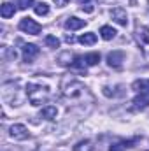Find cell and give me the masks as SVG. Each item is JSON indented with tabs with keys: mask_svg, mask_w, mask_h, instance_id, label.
I'll list each match as a JSON object with an SVG mask.
<instances>
[{
	"mask_svg": "<svg viewBox=\"0 0 149 151\" xmlns=\"http://www.w3.org/2000/svg\"><path fill=\"white\" fill-rule=\"evenodd\" d=\"M27 97H28L32 106H42L51 97L49 86L39 84V83H30V84H27Z\"/></svg>",
	"mask_w": 149,
	"mask_h": 151,
	"instance_id": "1",
	"label": "cell"
},
{
	"mask_svg": "<svg viewBox=\"0 0 149 151\" xmlns=\"http://www.w3.org/2000/svg\"><path fill=\"white\" fill-rule=\"evenodd\" d=\"M62 91H63V95L67 97V99H81L84 93H86V86L79 81V79H75V77H63V81H62Z\"/></svg>",
	"mask_w": 149,
	"mask_h": 151,
	"instance_id": "2",
	"label": "cell"
},
{
	"mask_svg": "<svg viewBox=\"0 0 149 151\" xmlns=\"http://www.w3.org/2000/svg\"><path fill=\"white\" fill-rule=\"evenodd\" d=\"M19 30L21 32H25V34H30V35H39L40 32H42V27L39 25L35 19H32V18H23L21 21H19Z\"/></svg>",
	"mask_w": 149,
	"mask_h": 151,
	"instance_id": "3",
	"label": "cell"
},
{
	"mask_svg": "<svg viewBox=\"0 0 149 151\" xmlns=\"http://www.w3.org/2000/svg\"><path fill=\"white\" fill-rule=\"evenodd\" d=\"M9 135H11L14 141H27V139L30 137V132H28V128H27L25 125L14 123V125L9 128Z\"/></svg>",
	"mask_w": 149,
	"mask_h": 151,
	"instance_id": "4",
	"label": "cell"
},
{
	"mask_svg": "<svg viewBox=\"0 0 149 151\" xmlns=\"http://www.w3.org/2000/svg\"><path fill=\"white\" fill-rule=\"evenodd\" d=\"M135 39H137V42L140 44V47H142L144 51H148V46H149V28L148 27L137 25V28H135Z\"/></svg>",
	"mask_w": 149,
	"mask_h": 151,
	"instance_id": "5",
	"label": "cell"
},
{
	"mask_svg": "<svg viewBox=\"0 0 149 151\" xmlns=\"http://www.w3.org/2000/svg\"><path fill=\"white\" fill-rule=\"evenodd\" d=\"M125 62V53L123 51H112L107 55V65L112 67V69H121Z\"/></svg>",
	"mask_w": 149,
	"mask_h": 151,
	"instance_id": "6",
	"label": "cell"
},
{
	"mask_svg": "<svg viewBox=\"0 0 149 151\" xmlns=\"http://www.w3.org/2000/svg\"><path fill=\"white\" fill-rule=\"evenodd\" d=\"M111 18L121 27L128 25V14H126V9H123V7H114L111 11Z\"/></svg>",
	"mask_w": 149,
	"mask_h": 151,
	"instance_id": "7",
	"label": "cell"
},
{
	"mask_svg": "<svg viewBox=\"0 0 149 151\" xmlns=\"http://www.w3.org/2000/svg\"><path fill=\"white\" fill-rule=\"evenodd\" d=\"M39 49L35 44H23V47H21V53H23V60L27 62V63H30V62H34V58L39 56Z\"/></svg>",
	"mask_w": 149,
	"mask_h": 151,
	"instance_id": "8",
	"label": "cell"
},
{
	"mask_svg": "<svg viewBox=\"0 0 149 151\" xmlns=\"http://www.w3.org/2000/svg\"><path fill=\"white\" fill-rule=\"evenodd\" d=\"M132 109H135V111H142V109H146L149 107V93H137V97L132 100Z\"/></svg>",
	"mask_w": 149,
	"mask_h": 151,
	"instance_id": "9",
	"label": "cell"
},
{
	"mask_svg": "<svg viewBox=\"0 0 149 151\" xmlns=\"http://www.w3.org/2000/svg\"><path fill=\"white\" fill-rule=\"evenodd\" d=\"M84 25H86V21H84V19H79V18H75V16L67 18V21H65V28H67V30H79V28H82Z\"/></svg>",
	"mask_w": 149,
	"mask_h": 151,
	"instance_id": "10",
	"label": "cell"
},
{
	"mask_svg": "<svg viewBox=\"0 0 149 151\" xmlns=\"http://www.w3.org/2000/svg\"><path fill=\"white\" fill-rule=\"evenodd\" d=\"M56 114H58V109H56L54 106H46V107L40 109L39 116L44 118V119H47V121H53V119L56 118Z\"/></svg>",
	"mask_w": 149,
	"mask_h": 151,
	"instance_id": "11",
	"label": "cell"
},
{
	"mask_svg": "<svg viewBox=\"0 0 149 151\" xmlns=\"http://www.w3.org/2000/svg\"><path fill=\"white\" fill-rule=\"evenodd\" d=\"M132 88L137 93H149V79H137V81H133Z\"/></svg>",
	"mask_w": 149,
	"mask_h": 151,
	"instance_id": "12",
	"label": "cell"
},
{
	"mask_svg": "<svg viewBox=\"0 0 149 151\" xmlns=\"http://www.w3.org/2000/svg\"><path fill=\"white\" fill-rule=\"evenodd\" d=\"M14 12H16V7L12 5V4H9V2H4L2 5H0V16L2 18H11V16H14Z\"/></svg>",
	"mask_w": 149,
	"mask_h": 151,
	"instance_id": "13",
	"label": "cell"
},
{
	"mask_svg": "<svg viewBox=\"0 0 149 151\" xmlns=\"http://www.w3.org/2000/svg\"><path fill=\"white\" fill-rule=\"evenodd\" d=\"M116 30L112 28L111 25H104L102 28H100V37L104 39V40H112V39L116 37Z\"/></svg>",
	"mask_w": 149,
	"mask_h": 151,
	"instance_id": "14",
	"label": "cell"
},
{
	"mask_svg": "<svg viewBox=\"0 0 149 151\" xmlns=\"http://www.w3.org/2000/svg\"><path fill=\"white\" fill-rule=\"evenodd\" d=\"M82 60H84L86 67H93L100 62V53H88V55L82 56Z\"/></svg>",
	"mask_w": 149,
	"mask_h": 151,
	"instance_id": "15",
	"label": "cell"
},
{
	"mask_svg": "<svg viewBox=\"0 0 149 151\" xmlns=\"http://www.w3.org/2000/svg\"><path fill=\"white\" fill-rule=\"evenodd\" d=\"M81 44H84V46H93L95 42H97V34H93V32H88V34H82L81 37L77 39Z\"/></svg>",
	"mask_w": 149,
	"mask_h": 151,
	"instance_id": "16",
	"label": "cell"
},
{
	"mask_svg": "<svg viewBox=\"0 0 149 151\" xmlns=\"http://www.w3.org/2000/svg\"><path fill=\"white\" fill-rule=\"evenodd\" d=\"M34 11H35L37 16H47V14H49V5H47L46 2H37V4L34 5Z\"/></svg>",
	"mask_w": 149,
	"mask_h": 151,
	"instance_id": "17",
	"label": "cell"
},
{
	"mask_svg": "<svg viewBox=\"0 0 149 151\" xmlns=\"http://www.w3.org/2000/svg\"><path fill=\"white\" fill-rule=\"evenodd\" d=\"M79 2V5H81V11H84V12H93L95 11V0H77Z\"/></svg>",
	"mask_w": 149,
	"mask_h": 151,
	"instance_id": "18",
	"label": "cell"
},
{
	"mask_svg": "<svg viewBox=\"0 0 149 151\" xmlns=\"http://www.w3.org/2000/svg\"><path fill=\"white\" fill-rule=\"evenodd\" d=\"M44 44H46L47 47L56 49V47H60V39L54 37V35H46V39H44Z\"/></svg>",
	"mask_w": 149,
	"mask_h": 151,
	"instance_id": "19",
	"label": "cell"
},
{
	"mask_svg": "<svg viewBox=\"0 0 149 151\" xmlns=\"http://www.w3.org/2000/svg\"><path fill=\"white\" fill-rule=\"evenodd\" d=\"M75 151H95V146H91L90 141H81L75 144Z\"/></svg>",
	"mask_w": 149,
	"mask_h": 151,
	"instance_id": "20",
	"label": "cell"
},
{
	"mask_svg": "<svg viewBox=\"0 0 149 151\" xmlns=\"http://www.w3.org/2000/svg\"><path fill=\"white\" fill-rule=\"evenodd\" d=\"M16 5H18V9L25 11V9H28V7H34L35 2H34V0H16Z\"/></svg>",
	"mask_w": 149,
	"mask_h": 151,
	"instance_id": "21",
	"label": "cell"
},
{
	"mask_svg": "<svg viewBox=\"0 0 149 151\" xmlns=\"http://www.w3.org/2000/svg\"><path fill=\"white\" fill-rule=\"evenodd\" d=\"M125 150H126L125 142H116V144H111V148H109V151H125Z\"/></svg>",
	"mask_w": 149,
	"mask_h": 151,
	"instance_id": "22",
	"label": "cell"
},
{
	"mask_svg": "<svg viewBox=\"0 0 149 151\" xmlns=\"http://www.w3.org/2000/svg\"><path fill=\"white\" fill-rule=\"evenodd\" d=\"M69 2H70V0H54V4H56L58 7H65Z\"/></svg>",
	"mask_w": 149,
	"mask_h": 151,
	"instance_id": "23",
	"label": "cell"
},
{
	"mask_svg": "<svg viewBox=\"0 0 149 151\" xmlns=\"http://www.w3.org/2000/svg\"><path fill=\"white\" fill-rule=\"evenodd\" d=\"M65 40H67L69 44H72V42H75V39L72 37V35H65Z\"/></svg>",
	"mask_w": 149,
	"mask_h": 151,
	"instance_id": "24",
	"label": "cell"
}]
</instances>
